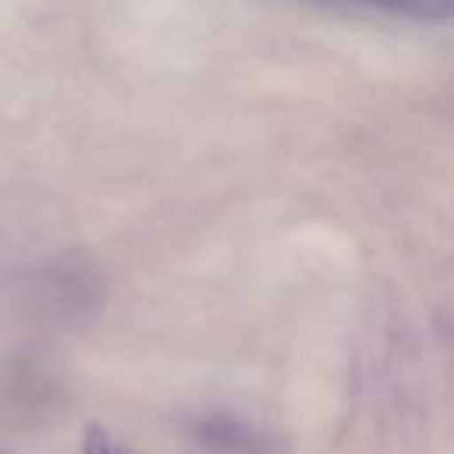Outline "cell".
<instances>
[{"mask_svg":"<svg viewBox=\"0 0 454 454\" xmlns=\"http://www.w3.org/2000/svg\"><path fill=\"white\" fill-rule=\"evenodd\" d=\"M200 442L212 454H255L259 451V435L231 417H208L202 427H196Z\"/></svg>","mask_w":454,"mask_h":454,"instance_id":"1","label":"cell"},{"mask_svg":"<svg viewBox=\"0 0 454 454\" xmlns=\"http://www.w3.org/2000/svg\"><path fill=\"white\" fill-rule=\"evenodd\" d=\"M352 7H371L395 16H414V20H445L451 13V0H340Z\"/></svg>","mask_w":454,"mask_h":454,"instance_id":"2","label":"cell"},{"mask_svg":"<svg viewBox=\"0 0 454 454\" xmlns=\"http://www.w3.org/2000/svg\"><path fill=\"white\" fill-rule=\"evenodd\" d=\"M82 454H140V451H137V448H131V445H125L121 439H115L109 429L88 427V433H84Z\"/></svg>","mask_w":454,"mask_h":454,"instance_id":"3","label":"cell"}]
</instances>
